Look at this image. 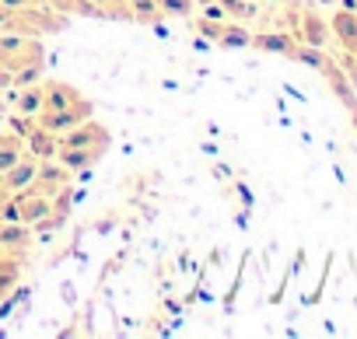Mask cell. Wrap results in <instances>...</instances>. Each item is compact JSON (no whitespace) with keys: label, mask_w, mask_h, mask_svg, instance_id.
Masks as SVG:
<instances>
[{"label":"cell","mask_w":357,"mask_h":339,"mask_svg":"<svg viewBox=\"0 0 357 339\" xmlns=\"http://www.w3.org/2000/svg\"><path fill=\"white\" fill-rule=\"evenodd\" d=\"M109 140H112L109 129L88 116V119H81L77 126H70V129L60 133L56 161L67 164L70 172H81V168H91V164L102 161V154L109 150Z\"/></svg>","instance_id":"cell-1"},{"label":"cell","mask_w":357,"mask_h":339,"mask_svg":"<svg viewBox=\"0 0 357 339\" xmlns=\"http://www.w3.org/2000/svg\"><path fill=\"white\" fill-rule=\"evenodd\" d=\"M88 116H91V102H88L74 84H67V81H50V84H43V105H39L36 119H39L46 129L63 133V129L77 126V123L88 119Z\"/></svg>","instance_id":"cell-2"},{"label":"cell","mask_w":357,"mask_h":339,"mask_svg":"<svg viewBox=\"0 0 357 339\" xmlns=\"http://www.w3.org/2000/svg\"><path fill=\"white\" fill-rule=\"evenodd\" d=\"M67 29V15L53 11L46 0H29V4H4L0 0V32H15V36H50Z\"/></svg>","instance_id":"cell-3"},{"label":"cell","mask_w":357,"mask_h":339,"mask_svg":"<svg viewBox=\"0 0 357 339\" xmlns=\"http://www.w3.org/2000/svg\"><path fill=\"white\" fill-rule=\"evenodd\" d=\"M43 63L46 53L32 36H15V32L0 36V67L15 77V84H29L32 77H39Z\"/></svg>","instance_id":"cell-4"},{"label":"cell","mask_w":357,"mask_h":339,"mask_svg":"<svg viewBox=\"0 0 357 339\" xmlns=\"http://www.w3.org/2000/svg\"><path fill=\"white\" fill-rule=\"evenodd\" d=\"M190 29H193L197 36L211 39L214 46H225V49H231V46H249V39H252V32H249L245 25L228 22V18H211V15L193 18V22H190Z\"/></svg>","instance_id":"cell-5"},{"label":"cell","mask_w":357,"mask_h":339,"mask_svg":"<svg viewBox=\"0 0 357 339\" xmlns=\"http://www.w3.org/2000/svg\"><path fill=\"white\" fill-rule=\"evenodd\" d=\"M249 46L252 49H259V53H277V56H287V60H294V53H298V39L287 32V29H277V32H259V36H252L249 39Z\"/></svg>","instance_id":"cell-6"},{"label":"cell","mask_w":357,"mask_h":339,"mask_svg":"<svg viewBox=\"0 0 357 339\" xmlns=\"http://www.w3.org/2000/svg\"><path fill=\"white\" fill-rule=\"evenodd\" d=\"M56 143H60V133H53L39 119H32V126L25 129V150L36 154L39 161H53L56 157Z\"/></svg>","instance_id":"cell-7"},{"label":"cell","mask_w":357,"mask_h":339,"mask_svg":"<svg viewBox=\"0 0 357 339\" xmlns=\"http://www.w3.org/2000/svg\"><path fill=\"white\" fill-rule=\"evenodd\" d=\"M329 36L347 49V56H357V11L340 8V11L329 18Z\"/></svg>","instance_id":"cell-8"},{"label":"cell","mask_w":357,"mask_h":339,"mask_svg":"<svg viewBox=\"0 0 357 339\" xmlns=\"http://www.w3.org/2000/svg\"><path fill=\"white\" fill-rule=\"evenodd\" d=\"M36 168H39V157L36 154H22L11 168H8V172H0V175H4V182H8V189L11 193H18V189H25L29 182H32V175H36Z\"/></svg>","instance_id":"cell-9"},{"label":"cell","mask_w":357,"mask_h":339,"mask_svg":"<svg viewBox=\"0 0 357 339\" xmlns=\"http://www.w3.org/2000/svg\"><path fill=\"white\" fill-rule=\"evenodd\" d=\"M39 105H43V88H22L18 98H15V109H18L22 116H36Z\"/></svg>","instance_id":"cell-10"},{"label":"cell","mask_w":357,"mask_h":339,"mask_svg":"<svg viewBox=\"0 0 357 339\" xmlns=\"http://www.w3.org/2000/svg\"><path fill=\"white\" fill-rule=\"evenodd\" d=\"M46 4L53 8V11H60V15H91V18H98V11H95V4L91 0H46Z\"/></svg>","instance_id":"cell-11"},{"label":"cell","mask_w":357,"mask_h":339,"mask_svg":"<svg viewBox=\"0 0 357 339\" xmlns=\"http://www.w3.org/2000/svg\"><path fill=\"white\" fill-rule=\"evenodd\" d=\"M158 8L165 18H186L193 15V0H158Z\"/></svg>","instance_id":"cell-12"},{"label":"cell","mask_w":357,"mask_h":339,"mask_svg":"<svg viewBox=\"0 0 357 339\" xmlns=\"http://www.w3.org/2000/svg\"><path fill=\"white\" fill-rule=\"evenodd\" d=\"M11 84H15V77H11L4 67H0V88H11Z\"/></svg>","instance_id":"cell-13"},{"label":"cell","mask_w":357,"mask_h":339,"mask_svg":"<svg viewBox=\"0 0 357 339\" xmlns=\"http://www.w3.org/2000/svg\"><path fill=\"white\" fill-rule=\"evenodd\" d=\"M263 4H287V0H263Z\"/></svg>","instance_id":"cell-14"}]
</instances>
